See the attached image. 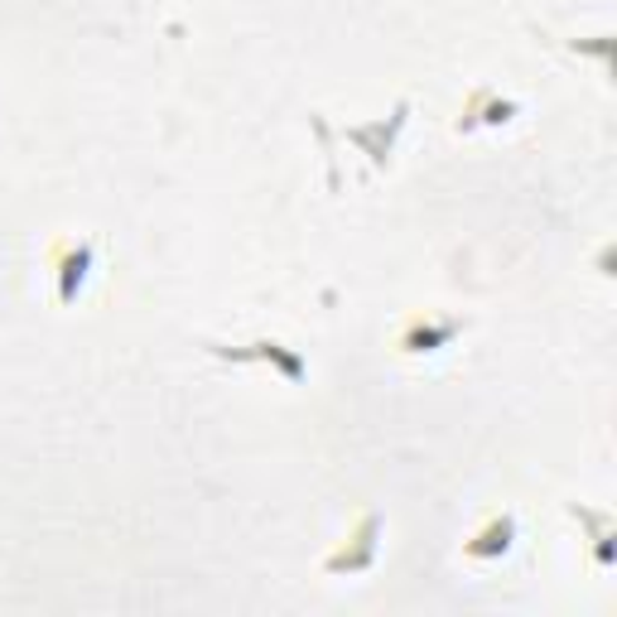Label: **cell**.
I'll return each mask as SVG.
<instances>
[{"instance_id": "cell-2", "label": "cell", "mask_w": 617, "mask_h": 617, "mask_svg": "<svg viewBox=\"0 0 617 617\" xmlns=\"http://www.w3.org/2000/svg\"><path fill=\"white\" fill-rule=\"evenodd\" d=\"M512 536H516V516H493L478 536L463 545L468 559H493V555H507L512 550Z\"/></svg>"}, {"instance_id": "cell-3", "label": "cell", "mask_w": 617, "mask_h": 617, "mask_svg": "<svg viewBox=\"0 0 617 617\" xmlns=\"http://www.w3.org/2000/svg\"><path fill=\"white\" fill-rule=\"evenodd\" d=\"M376 530H382V522H376V516H367V522H362V530L353 536V540H357L353 550H347V545H343V550L333 555L324 569H328V574H343V569H347V574H353V569H367V565H372V550H376V540H372Z\"/></svg>"}, {"instance_id": "cell-4", "label": "cell", "mask_w": 617, "mask_h": 617, "mask_svg": "<svg viewBox=\"0 0 617 617\" xmlns=\"http://www.w3.org/2000/svg\"><path fill=\"white\" fill-rule=\"evenodd\" d=\"M458 333V324H444V328H425V318H415L411 328L401 333V353H411V357H419V353H434L439 343H448Z\"/></svg>"}, {"instance_id": "cell-1", "label": "cell", "mask_w": 617, "mask_h": 617, "mask_svg": "<svg viewBox=\"0 0 617 617\" xmlns=\"http://www.w3.org/2000/svg\"><path fill=\"white\" fill-rule=\"evenodd\" d=\"M49 265H53V275H59V304H73L78 300V290H82V280H88V271H92V242H59L53 246V256H49Z\"/></svg>"}]
</instances>
